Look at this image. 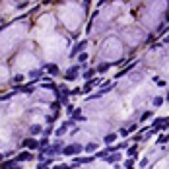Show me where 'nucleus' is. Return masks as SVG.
Listing matches in <instances>:
<instances>
[{"instance_id": "nucleus-22", "label": "nucleus", "mask_w": 169, "mask_h": 169, "mask_svg": "<svg viewBox=\"0 0 169 169\" xmlns=\"http://www.w3.org/2000/svg\"><path fill=\"white\" fill-rule=\"evenodd\" d=\"M109 68H111V64H105V62H103V64H99L97 72H105V70H109Z\"/></svg>"}, {"instance_id": "nucleus-16", "label": "nucleus", "mask_w": 169, "mask_h": 169, "mask_svg": "<svg viewBox=\"0 0 169 169\" xmlns=\"http://www.w3.org/2000/svg\"><path fill=\"white\" fill-rule=\"evenodd\" d=\"M121 159V156L119 154H113V156H105V161H109V163H115V161H119Z\"/></svg>"}, {"instance_id": "nucleus-5", "label": "nucleus", "mask_w": 169, "mask_h": 169, "mask_svg": "<svg viewBox=\"0 0 169 169\" xmlns=\"http://www.w3.org/2000/svg\"><path fill=\"white\" fill-rule=\"evenodd\" d=\"M21 148H27V150H39V142L35 140V138H26L23 142H21Z\"/></svg>"}, {"instance_id": "nucleus-14", "label": "nucleus", "mask_w": 169, "mask_h": 169, "mask_svg": "<svg viewBox=\"0 0 169 169\" xmlns=\"http://www.w3.org/2000/svg\"><path fill=\"white\" fill-rule=\"evenodd\" d=\"M41 88H47V90H52V91L57 90V86L52 84V80H51V78H45V80H43V84H41Z\"/></svg>"}, {"instance_id": "nucleus-28", "label": "nucleus", "mask_w": 169, "mask_h": 169, "mask_svg": "<svg viewBox=\"0 0 169 169\" xmlns=\"http://www.w3.org/2000/svg\"><path fill=\"white\" fill-rule=\"evenodd\" d=\"M54 169H74V167H72V165H57Z\"/></svg>"}, {"instance_id": "nucleus-25", "label": "nucleus", "mask_w": 169, "mask_h": 169, "mask_svg": "<svg viewBox=\"0 0 169 169\" xmlns=\"http://www.w3.org/2000/svg\"><path fill=\"white\" fill-rule=\"evenodd\" d=\"M136 152H138L136 146H130V148H128V154H130V156H136Z\"/></svg>"}, {"instance_id": "nucleus-31", "label": "nucleus", "mask_w": 169, "mask_h": 169, "mask_svg": "<svg viewBox=\"0 0 169 169\" xmlns=\"http://www.w3.org/2000/svg\"><path fill=\"white\" fill-rule=\"evenodd\" d=\"M163 43H169V37H165V39H163Z\"/></svg>"}, {"instance_id": "nucleus-24", "label": "nucleus", "mask_w": 169, "mask_h": 169, "mask_svg": "<svg viewBox=\"0 0 169 169\" xmlns=\"http://www.w3.org/2000/svg\"><path fill=\"white\" fill-rule=\"evenodd\" d=\"M86 60H88V52H82L78 57V62H86Z\"/></svg>"}, {"instance_id": "nucleus-3", "label": "nucleus", "mask_w": 169, "mask_h": 169, "mask_svg": "<svg viewBox=\"0 0 169 169\" xmlns=\"http://www.w3.org/2000/svg\"><path fill=\"white\" fill-rule=\"evenodd\" d=\"M95 159V156H90V157H80L76 156L74 159H72V167H78V165H86V163H91Z\"/></svg>"}, {"instance_id": "nucleus-4", "label": "nucleus", "mask_w": 169, "mask_h": 169, "mask_svg": "<svg viewBox=\"0 0 169 169\" xmlns=\"http://www.w3.org/2000/svg\"><path fill=\"white\" fill-rule=\"evenodd\" d=\"M70 126H74V121H64V123L60 124L59 128L54 130V134H57V136H64V134H66V130L70 128Z\"/></svg>"}, {"instance_id": "nucleus-33", "label": "nucleus", "mask_w": 169, "mask_h": 169, "mask_svg": "<svg viewBox=\"0 0 169 169\" xmlns=\"http://www.w3.org/2000/svg\"><path fill=\"white\" fill-rule=\"evenodd\" d=\"M167 130H169V124H167Z\"/></svg>"}, {"instance_id": "nucleus-10", "label": "nucleus", "mask_w": 169, "mask_h": 169, "mask_svg": "<svg viewBox=\"0 0 169 169\" xmlns=\"http://www.w3.org/2000/svg\"><path fill=\"white\" fill-rule=\"evenodd\" d=\"M97 148H99L97 142H90V144H86V146H84V152H88V154H93V152H97Z\"/></svg>"}, {"instance_id": "nucleus-18", "label": "nucleus", "mask_w": 169, "mask_h": 169, "mask_svg": "<svg viewBox=\"0 0 169 169\" xmlns=\"http://www.w3.org/2000/svg\"><path fill=\"white\" fill-rule=\"evenodd\" d=\"M134 128H136V126H130V128H121V130H119V134H121V136H128V134H130Z\"/></svg>"}, {"instance_id": "nucleus-15", "label": "nucleus", "mask_w": 169, "mask_h": 169, "mask_svg": "<svg viewBox=\"0 0 169 169\" xmlns=\"http://www.w3.org/2000/svg\"><path fill=\"white\" fill-rule=\"evenodd\" d=\"M51 165H52V157H49L47 161H39V163H37V169H49Z\"/></svg>"}, {"instance_id": "nucleus-23", "label": "nucleus", "mask_w": 169, "mask_h": 169, "mask_svg": "<svg viewBox=\"0 0 169 169\" xmlns=\"http://www.w3.org/2000/svg\"><path fill=\"white\" fill-rule=\"evenodd\" d=\"M124 165H126V169H134V159H126Z\"/></svg>"}, {"instance_id": "nucleus-7", "label": "nucleus", "mask_w": 169, "mask_h": 169, "mask_svg": "<svg viewBox=\"0 0 169 169\" xmlns=\"http://www.w3.org/2000/svg\"><path fill=\"white\" fill-rule=\"evenodd\" d=\"M78 68H80V66H70V70L64 74V78L70 80V82H72V80H76V78H78Z\"/></svg>"}, {"instance_id": "nucleus-8", "label": "nucleus", "mask_w": 169, "mask_h": 169, "mask_svg": "<svg viewBox=\"0 0 169 169\" xmlns=\"http://www.w3.org/2000/svg\"><path fill=\"white\" fill-rule=\"evenodd\" d=\"M43 68H45V70L49 72V74H52V76H57V74L60 72V70H59V66L54 64V62H47V64L43 66Z\"/></svg>"}, {"instance_id": "nucleus-26", "label": "nucleus", "mask_w": 169, "mask_h": 169, "mask_svg": "<svg viewBox=\"0 0 169 169\" xmlns=\"http://www.w3.org/2000/svg\"><path fill=\"white\" fill-rule=\"evenodd\" d=\"M39 74H41V68H39V70H33V72H29V78H37Z\"/></svg>"}, {"instance_id": "nucleus-29", "label": "nucleus", "mask_w": 169, "mask_h": 169, "mask_svg": "<svg viewBox=\"0 0 169 169\" xmlns=\"http://www.w3.org/2000/svg\"><path fill=\"white\" fill-rule=\"evenodd\" d=\"M150 117H152V111H146V113L142 115V121H144V119H150Z\"/></svg>"}, {"instance_id": "nucleus-17", "label": "nucleus", "mask_w": 169, "mask_h": 169, "mask_svg": "<svg viewBox=\"0 0 169 169\" xmlns=\"http://www.w3.org/2000/svg\"><path fill=\"white\" fill-rule=\"evenodd\" d=\"M134 66H136V62H132V64H128V66H126V68H124V70H121V72H119V78H121V76H124V74H128V72L132 70Z\"/></svg>"}, {"instance_id": "nucleus-32", "label": "nucleus", "mask_w": 169, "mask_h": 169, "mask_svg": "<svg viewBox=\"0 0 169 169\" xmlns=\"http://www.w3.org/2000/svg\"><path fill=\"white\" fill-rule=\"evenodd\" d=\"M0 161H2V156H0Z\"/></svg>"}, {"instance_id": "nucleus-12", "label": "nucleus", "mask_w": 169, "mask_h": 169, "mask_svg": "<svg viewBox=\"0 0 169 169\" xmlns=\"http://www.w3.org/2000/svg\"><path fill=\"white\" fill-rule=\"evenodd\" d=\"M72 121H74V123H76V121H86V115H82L80 109H74L72 111Z\"/></svg>"}, {"instance_id": "nucleus-6", "label": "nucleus", "mask_w": 169, "mask_h": 169, "mask_svg": "<svg viewBox=\"0 0 169 169\" xmlns=\"http://www.w3.org/2000/svg\"><path fill=\"white\" fill-rule=\"evenodd\" d=\"M29 159H33L31 152H21V154H18V156L14 157V161H29Z\"/></svg>"}, {"instance_id": "nucleus-20", "label": "nucleus", "mask_w": 169, "mask_h": 169, "mask_svg": "<svg viewBox=\"0 0 169 169\" xmlns=\"http://www.w3.org/2000/svg\"><path fill=\"white\" fill-rule=\"evenodd\" d=\"M52 130H54L52 126H47V128H43V134H45V138L51 136V134H52Z\"/></svg>"}, {"instance_id": "nucleus-1", "label": "nucleus", "mask_w": 169, "mask_h": 169, "mask_svg": "<svg viewBox=\"0 0 169 169\" xmlns=\"http://www.w3.org/2000/svg\"><path fill=\"white\" fill-rule=\"evenodd\" d=\"M62 146H64V144L59 140L57 144H52V146H49V148L41 150V156H57V154H62Z\"/></svg>"}, {"instance_id": "nucleus-30", "label": "nucleus", "mask_w": 169, "mask_h": 169, "mask_svg": "<svg viewBox=\"0 0 169 169\" xmlns=\"http://www.w3.org/2000/svg\"><path fill=\"white\" fill-rule=\"evenodd\" d=\"M54 119H57V115H49V117H47V123H52Z\"/></svg>"}, {"instance_id": "nucleus-11", "label": "nucleus", "mask_w": 169, "mask_h": 169, "mask_svg": "<svg viewBox=\"0 0 169 169\" xmlns=\"http://www.w3.org/2000/svg\"><path fill=\"white\" fill-rule=\"evenodd\" d=\"M41 132H43V126H41V124H31V126H29V134H31V136H37Z\"/></svg>"}, {"instance_id": "nucleus-2", "label": "nucleus", "mask_w": 169, "mask_h": 169, "mask_svg": "<svg viewBox=\"0 0 169 169\" xmlns=\"http://www.w3.org/2000/svg\"><path fill=\"white\" fill-rule=\"evenodd\" d=\"M80 152H84V146H80V144H68V146H64L62 148V154L64 156H78Z\"/></svg>"}, {"instance_id": "nucleus-13", "label": "nucleus", "mask_w": 169, "mask_h": 169, "mask_svg": "<svg viewBox=\"0 0 169 169\" xmlns=\"http://www.w3.org/2000/svg\"><path fill=\"white\" fill-rule=\"evenodd\" d=\"M0 169H20V167L16 165V161H14V159H10V161L0 163Z\"/></svg>"}, {"instance_id": "nucleus-21", "label": "nucleus", "mask_w": 169, "mask_h": 169, "mask_svg": "<svg viewBox=\"0 0 169 169\" xmlns=\"http://www.w3.org/2000/svg\"><path fill=\"white\" fill-rule=\"evenodd\" d=\"M161 105H163V97H156V99H154V107H156V109H157V107H161Z\"/></svg>"}, {"instance_id": "nucleus-27", "label": "nucleus", "mask_w": 169, "mask_h": 169, "mask_svg": "<svg viewBox=\"0 0 169 169\" xmlns=\"http://www.w3.org/2000/svg\"><path fill=\"white\" fill-rule=\"evenodd\" d=\"M95 74V70H88V72H84V78H91Z\"/></svg>"}, {"instance_id": "nucleus-19", "label": "nucleus", "mask_w": 169, "mask_h": 169, "mask_svg": "<svg viewBox=\"0 0 169 169\" xmlns=\"http://www.w3.org/2000/svg\"><path fill=\"white\" fill-rule=\"evenodd\" d=\"M115 138H117V134H115V132H111V134H107L103 140H105V144H111V142H115Z\"/></svg>"}, {"instance_id": "nucleus-9", "label": "nucleus", "mask_w": 169, "mask_h": 169, "mask_svg": "<svg viewBox=\"0 0 169 169\" xmlns=\"http://www.w3.org/2000/svg\"><path fill=\"white\" fill-rule=\"evenodd\" d=\"M86 47H88V41H82V43H78V45H76L74 49H72V52H70V54H72V57H76L78 52L82 54V51H84Z\"/></svg>"}]
</instances>
